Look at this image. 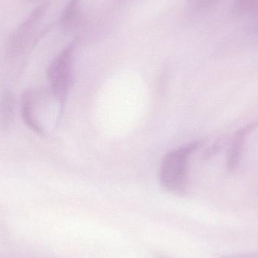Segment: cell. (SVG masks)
<instances>
[{"mask_svg": "<svg viewBox=\"0 0 258 258\" xmlns=\"http://www.w3.org/2000/svg\"><path fill=\"white\" fill-rule=\"evenodd\" d=\"M218 0H186L188 4L195 10H203L214 6Z\"/></svg>", "mask_w": 258, "mask_h": 258, "instance_id": "cell-9", "label": "cell"}, {"mask_svg": "<svg viewBox=\"0 0 258 258\" xmlns=\"http://www.w3.org/2000/svg\"><path fill=\"white\" fill-rule=\"evenodd\" d=\"M221 149V145H219V144H215V145L212 146V147L208 150L207 153H206V156H207L208 158L212 157V156H215V154L219 153Z\"/></svg>", "mask_w": 258, "mask_h": 258, "instance_id": "cell-11", "label": "cell"}, {"mask_svg": "<svg viewBox=\"0 0 258 258\" xmlns=\"http://www.w3.org/2000/svg\"><path fill=\"white\" fill-rule=\"evenodd\" d=\"M48 3H43L35 8L27 18L11 34L6 47V55L15 57L27 45L36 24L42 19L48 9Z\"/></svg>", "mask_w": 258, "mask_h": 258, "instance_id": "cell-3", "label": "cell"}, {"mask_svg": "<svg viewBox=\"0 0 258 258\" xmlns=\"http://www.w3.org/2000/svg\"><path fill=\"white\" fill-rule=\"evenodd\" d=\"M15 98L12 92H0V129L7 132L12 127L15 116Z\"/></svg>", "mask_w": 258, "mask_h": 258, "instance_id": "cell-5", "label": "cell"}, {"mask_svg": "<svg viewBox=\"0 0 258 258\" xmlns=\"http://www.w3.org/2000/svg\"><path fill=\"white\" fill-rule=\"evenodd\" d=\"M81 0H68L62 11L59 23L64 28H70L74 25L78 18L80 4Z\"/></svg>", "mask_w": 258, "mask_h": 258, "instance_id": "cell-7", "label": "cell"}, {"mask_svg": "<svg viewBox=\"0 0 258 258\" xmlns=\"http://www.w3.org/2000/svg\"><path fill=\"white\" fill-rule=\"evenodd\" d=\"M78 39L74 38L51 60L47 68V79L51 92L63 113L68 94L74 83V54Z\"/></svg>", "mask_w": 258, "mask_h": 258, "instance_id": "cell-2", "label": "cell"}, {"mask_svg": "<svg viewBox=\"0 0 258 258\" xmlns=\"http://www.w3.org/2000/svg\"><path fill=\"white\" fill-rule=\"evenodd\" d=\"M258 10V0H236L232 13L236 16L249 15Z\"/></svg>", "mask_w": 258, "mask_h": 258, "instance_id": "cell-8", "label": "cell"}, {"mask_svg": "<svg viewBox=\"0 0 258 258\" xmlns=\"http://www.w3.org/2000/svg\"><path fill=\"white\" fill-rule=\"evenodd\" d=\"M200 145L199 141L188 143L164 156L159 169V180L164 189L175 195H184L187 189L189 159Z\"/></svg>", "mask_w": 258, "mask_h": 258, "instance_id": "cell-1", "label": "cell"}, {"mask_svg": "<svg viewBox=\"0 0 258 258\" xmlns=\"http://www.w3.org/2000/svg\"><path fill=\"white\" fill-rule=\"evenodd\" d=\"M155 258H171L168 257V256L165 255V254H159V253H157V254L155 255Z\"/></svg>", "mask_w": 258, "mask_h": 258, "instance_id": "cell-12", "label": "cell"}, {"mask_svg": "<svg viewBox=\"0 0 258 258\" xmlns=\"http://www.w3.org/2000/svg\"><path fill=\"white\" fill-rule=\"evenodd\" d=\"M35 99L34 92L32 91L27 90L23 92L21 98V118L27 128L40 136H45L46 130L35 115Z\"/></svg>", "mask_w": 258, "mask_h": 258, "instance_id": "cell-4", "label": "cell"}, {"mask_svg": "<svg viewBox=\"0 0 258 258\" xmlns=\"http://www.w3.org/2000/svg\"><path fill=\"white\" fill-rule=\"evenodd\" d=\"M220 258H258V251L254 252L242 253V254H226Z\"/></svg>", "mask_w": 258, "mask_h": 258, "instance_id": "cell-10", "label": "cell"}, {"mask_svg": "<svg viewBox=\"0 0 258 258\" xmlns=\"http://www.w3.org/2000/svg\"><path fill=\"white\" fill-rule=\"evenodd\" d=\"M248 134L243 128L238 131L235 135L229 149L227 160H226V166L228 172H234L239 167L241 158H242V151H243L245 137Z\"/></svg>", "mask_w": 258, "mask_h": 258, "instance_id": "cell-6", "label": "cell"}, {"mask_svg": "<svg viewBox=\"0 0 258 258\" xmlns=\"http://www.w3.org/2000/svg\"><path fill=\"white\" fill-rule=\"evenodd\" d=\"M28 2H36V1H40V0H27Z\"/></svg>", "mask_w": 258, "mask_h": 258, "instance_id": "cell-13", "label": "cell"}]
</instances>
